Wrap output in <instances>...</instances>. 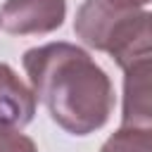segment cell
I'll use <instances>...</instances> for the list:
<instances>
[{
	"mask_svg": "<svg viewBox=\"0 0 152 152\" xmlns=\"http://www.w3.org/2000/svg\"><path fill=\"white\" fill-rule=\"evenodd\" d=\"M24 71L50 119L69 135L100 131L114 112L107 71L74 43H48L24 52Z\"/></svg>",
	"mask_w": 152,
	"mask_h": 152,
	"instance_id": "cell-1",
	"label": "cell"
},
{
	"mask_svg": "<svg viewBox=\"0 0 152 152\" xmlns=\"http://www.w3.org/2000/svg\"><path fill=\"white\" fill-rule=\"evenodd\" d=\"M150 2L152 0H83L76 10L74 33L88 48L104 52L112 28Z\"/></svg>",
	"mask_w": 152,
	"mask_h": 152,
	"instance_id": "cell-2",
	"label": "cell"
},
{
	"mask_svg": "<svg viewBox=\"0 0 152 152\" xmlns=\"http://www.w3.org/2000/svg\"><path fill=\"white\" fill-rule=\"evenodd\" d=\"M66 19V0H5L0 26L12 36H45Z\"/></svg>",
	"mask_w": 152,
	"mask_h": 152,
	"instance_id": "cell-3",
	"label": "cell"
},
{
	"mask_svg": "<svg viewBox=\"0 0 152 152\" xmlns=\"http://www.w3.org/2000/svg\"><path fill=\"white\" fill-rule=\"evenodd\" d=\"M104 52L116 62L121 71L133 62L150 59L152 57V12L140 10L121 19L112 28Z\"/></svg>",
	"mask_w": 152,
	"mask_h": 152,
	"instance_id": "cell-4",
	"label": "cell"
},
{
	"mask_svg": "<svg viewBox=\"0 0 152 152\" xmlns=\"http://www.w3.org/2000/svg\"><path fill=\"white\" fill-rule=\"evenodd\" d=\"M121 126H152V57L124 69Z\"/></svg>",
	"mask_w": 152,
	"mask_h": 152,
	"instance_id": "cell-5",
	"label": "cell"
},
{
	"mask_svg": "<svg viewBox=\"0 0 152 152\" xmlns=\"http://www.w3.org/2000/svg\"><path fill=\"white\" fill-rule=\"evenodd\" d=\"M38 97L17 71L0 62V128H24L36 116Z\"/></svg>",
	"mask_w": 152,
	"mask_h": 152,
	"instance_id": "cell-6",
	"label": "cell"
},
{
	"mask_svg": "<svg viewBox=\"0 0 152 152\" xmlns=\"http://www.w3.org/2000/svg\"><path fill=\"white\" fill-rule=\"evenodd\" d=\"M100 152H152V126H119Z\"/></svg>",
	"mask_w": 152,
	"mask_h": 152,
	"instance_id": "cell-7",
	"label": "cell"
},
{
	"mask_svg": "<svg viewBox=\"0 0 152 152\" xmlns=\"http://www.w3.org/2000/svg\"><path fill=\"white\" fill-rule=\"evenodd\" d=\"M0 152H38V147L21 128H0Z\"/></svg>",
	"mask_w": 152,
	"mask_h": 152,
	"instance_id": "cell-8",
	"label": "cell"
}]
</instances>
